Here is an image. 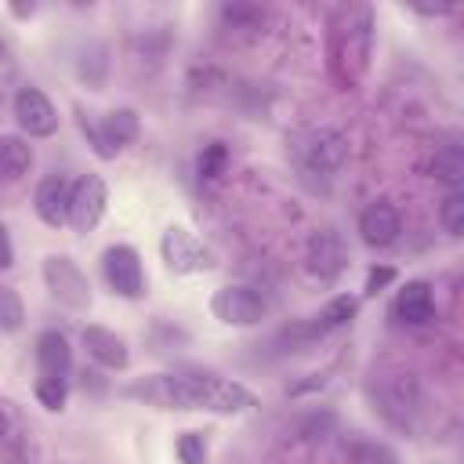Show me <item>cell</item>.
Segmentation results:
<instances>
[{"label": "cell", "instance_id": "obj_22", "mask_svg": "<svg viewBox=\"0 0 464 464\" xmlns=\"http://www.w3.org/2000/svg\"><path fill=\"white\" fill-rule=\"evenodd\" d=\"M25 323V304L11 286H0V334H14Z\"/></svg>", "mask_w": 464, "mask_h": 464}, {"label": "cell", "instance_id": "obj_6", "mask_svg": "<svg viewBox=\"0 0 464 464\" xmlns=\"http://www.w3.org/2000/svg\"><path fill=\"white\" fill-rule=\"evenodd\" d=\"M44 283L51 290V297L65 308H87L91 304V286H87V276L76 268V261L54 254L44 261Z\"/></svg>", "mask_w": 464, "mask_h": 464}, {"label": "cell", "instance_id": "obj_20", "mask_svg": "<svg viewBox=\"0 0 464 464\" xmlns=\"http://www.w3.org/2000/svg\"><path fill=\"white\" fill-rule=\"evenodd\" d=\"M431 170H435L439 181H446V185L457 188V185L464 181V152H460V145H442V149L435 152Z\"/></svg>", "mask_w": 464, "mask_h": 464}, {"label": "cell", "instance_id": "obj_19", "mask_svg": "<svg viewBox=\"0 0 464 464\" xmlns=\"http://www.w3.org/2000/svg\"><path fill=\"white\" fill-rule=\"evenodd\" d=\"M33 167V145L18 134H0V178L18 181Z\"/></svg>", "mask_w": 464, "mask_h": 464}, {"label": "cell", "instance_id": "obj_12", "mask_svg": "<svg viewBox=\"0 0 464 464\" xmlns=\"http://www.w3.org/2000/svg\"><path fill=\"white\" fill-rule=\"evenodd\" d=\"M14 120L29 138H51L58 130V112L40 87H22L14 94Z\"/></svg>", "mask_w": 464, "mask_h": 464}, {"label": "cell", "instance_id": "obj_18", "mask_svg": "<svg viewBox=\"0 0 464 464\" xmlns=\"http://www.w3.org/2000/svg\"><path fill=\"white\" fill-rule=\"evenodd\" d=\"M395 315H399L402 323H410V326L428 323V319L435 315L431 286H428L424 279H410V283L399 290V297H395Z\"/></svg>", "mask_w": 464, "mask_h": 464}, {"label": "cell", "instance_id": "obj_24", "mask_svg": "<svg viewBox=\"0 0 464 464\" xmlns=\"http://www.w3.org/2000/svg\"><path fill=\"white\" fill-rule=\"evenodd\" d=\"M33 392H36V399H40L44 410H62L65 406V395H69L62 377H44V373L36 377V388Z\"/></svg>", "mask_w": 464, "mask_h": 464}, {"label": "cell", "instance_id": "obj_16", "mask_svg": "<svg viewBox=\"0 0 464 464\" xmlns=\"http://www.w3.org/2000/svg\"><path fill=\"white\" fill-rule=\"evenodd\" d=\"M83 348L105 370H123L130 362V352H127L123 337L112 334V330H105V326H83Z\"/></svg>", "mask_w": 464, "mask_h": 464}, {"label": "cell", "instance_id": "obj_25", "mask_svg": "<svg viewBox=\"0 0 464 464\" xmlns=\"http://www.w3.org/2000/svg\"><path fill=\"white\" fill-rule=\"evenodd\" d=\"M439 221L450 236H460L464 232V196L453 188L446 199H442V210H439Z\"/></svg>", "mask_w": 464, "mask_h": 464}, {"label": "cell", "instance_id": "obj_10", "mask_svg": "<svg viewBox=\"0 0 464 464\" xmlns=\"http://www.w3.org/2000/svg\"><path fill=\"white\" fill-rule=\"evenodd\" d=\"M210 312H214L221 323H228V326H254V323L265 319L268 304H265V297H261L257 290H250V286H221V290L210 297Z\"/></svg>", "mask_w": 464, "mask_h": 464}, {"label": "cell", "instance_id": "obj_1", "mask_svg": "<svg viewBox=\"0 0 464 464\" xmlns=\"http://www.w3.org/2000/svg\"><path fill=\"white\" fill-rule=\"evenodd\" d=\"M127 399L160 406V410H210V413H243L254 406V395L214 373H152L123 388Z\"/></svg>", "mask_w": 464, "mask_h": 464}, {"label": "cell", "instance_id": "obj_7", "mask_svg": "<svg viewBox=\"0 0 464 464\" xmlns=\"http://www.w3.org/2000/svg\"><path fill=\"white\" fill-rule=\"evenodd\" d=\"M0 460L4 464H36L33 428L25 424L22 410L7 399H0Z\"/></svg>", "mask_w": 464, "mask_h": 464}, {"label": "cell", "instance_id": "obj_27", "mask_svg": "<svg viewBox=\"0 0 464 464\" xmlns=\"http://www.w3.org/2000/svg\"><path fill=\"white\" fill-rule=\"evenodd\" d=\"M395 279V268L392 265H381V268H370V276H366V286H362V294L366 297H373L381 286H388Z\"/></svg>", "mask_w": 464, "mask_h": 464}, {"label": "cell", "instance_id": "obj_2", "mask_svg": "<svg viewBox=\"0 0 464 464\" xmlns=\"http://www.w3.org/2000/svg\"><path fill=\"white\" fill-rule=\"evenodd\" d=\"M370 47H373V14H370V7H355V11H348V22L337 29V47H334L344 83H355L366 72Z\"/></svg>", "mask_w": 464, "mask_h": 464}, {"label": "cell", "instance_id": "obj_8", "mask_svg": "<svg viewBox=\"0 0 464 464\" xmlns=\"http://www.w3.org/2000/svg\"><path fill=\"white\" fill-rule=\"evenodd\" d=\"M160 254H163L167 268L178 272V276H185V272H207V268L214 265V261H210V250H207L188 228H181V225H170V228L163 232Z\"/></svg>", "mask_w": 464, "mask_h": 464}, {"label": "cell", "instance_id": "obj_9", "mask_svg": "<svg viewBox=\"0 0 464 464\" xmlns=\"http://www.w3.org/2000/svg\"><path fill=\"white\" fill-rule=\"evenodd\" d=\"M102 272L120 297H141L145 294V268H141V257L134 246H127V243L109 246L102 254Z\"/></svg>", "mask_w": 464, "mask_h": 464}, {"label": "cell", "instance_id": "obj_4", "mask_svg": "<svg viewBox=\"0 0 464 464\" xmlns=\"http://www.w3.org/2000/svg\"><path fill=\"white\" fill-rule=\"evenodd\" d=\"M297 160H301V170L304 174H323V178H334L344 160H348V141L344 134L323 127V130H312L301 145H297Z\"/></svg>", "mask_w": 464, "mask_h": 464}, {"label": "cell", "instance_id": "obj_26", "mask_svg": "<svg viewBox=\"0 0 464 464\" xmlns=\"http://www.w3.org/2000/svg\"><path fill=\"white\" fill-rule=\"evenodd\" d=\"M174 450H178V460H181V464H207V442H203L199 431H185V435H178Z\"/></svg>", "mask_w": 464, "mask_h": 464}, {"label": "cell", "instance_id": "obj_23", "mask_svg": "<svg viewBox=\"0 0 464 464\" xmlns=\"http://www.w3.org/2000/svg\"><path fill=\"white\" fill-rule=\"evenodd\" d=\"M225 167H228V149H225L221 141H210V145L199 152V160H196V170H199V178H207V181L221 178Z\"/></svg>", "mask_w": 464, "mask_h": 464}, {"label": "cell", "instance_id": "obj_5", "mask_svg": "<svg viewBox=\"0 0 464 464\" xmlns=\"http://www.w3.org/2000/svg\"><path fill=\"white\" fill-rule=\"evenodd\" d=\"M80 130L91 138V149L102 160H112L127 141L138 138V112L134 109H116L102 123H91L87 116H80Z\"/></svg>", "mask_w": 464, "mask_h": 464}, {"label": "cell", "instance_id": "obj_28", "mask_svg": "<svg viewBox=\"0 0 464 464\" xmlns=\"http://www.w3.org/2000/svg\"><path fill=\"white\" fill-rule=\"evenodd\" d=\"M11 265H14V246H11L7 228L0 225V268H11Z\"/></svg>", "mask_w": 464, "mask_h": 464}, {"label": "cell", "instance_id": "obj_11", "mask_svg": "<svg viewBox=\"0 0 464 464\" xmlns=\"http://www.w3.org/2000/svg\"><path fill=\"white\" fill-rule=\"evenodd\" d=\"M105 203H109V188L98 174H83L76 185H72V199H69V225L76 232H91L102 214H105Z\"/></svg>", "mask_w": 464, "mask_h": 464}, {"label": "cell", "instance_id": "obj_21", "mask_svg": "<svg viewBox=\"0 0 464 464\" xmlns=\"http://www.w3.org/2000/svg\"><path fill=\"white\" fill-rule=\"evenodd\" d=\"M355 308H359V301H355V297H348V294H341V297L326 301V304H323V312H319V330H334V326L352 323Z\"/></svg>", "mask_w": 464, "mask_h": 464}, {"label": "cell", "instance_id": "obj_3", "mask_svg": "<svg viewBox=\"0 0 464 464\" xmlns=\"http://www.w3.org/2000/svg\"><path fill=\"white\" fill-rule=\"evenodd\" d=\"M373 377H377L373 388H377L381 413H384L392 424L406 428L410 417H413V410H417V399H420L417 377H413L410 370H392V373H373Z\"/></svg>", "mask_w": 464, "mask_h": 464}, {"label": "cell", "instance_id": "obj_14", "mask_svg": "<svg viewBox=\"0 0 464 464\" xmlns=\"http://www.w3.org/2000/svg\"><path fill=\"white\" fill-rule=\"evenodd\" d=\"M69 199H72V185H69L62 174L44 178V181L36 185V192H33V207H36L40 221L51 225V228H58V225L69 221Z\"/></svg>", "mask_w": 464, "mask_h": 464}, {"label": "cell", "instance_id": "obj_15", "mask_svg": "<svg viewBox=\"0 0 464 464\" xmlns=\"http://www.w3.org/2000/svg\"><path fill=\"white\" fill-rule=\"evenodd\" d=\"M344 261H348V250H344V243H341V236L334 228H323V232L312 236V243H308V272L315 279L341 276Z\"/></svg>", "mask_w": 464, "mask_h": 464}, {"label": "cell", "instance_id": "obj_17", "mask_svg": "<svg viewBox=\"0 0 464 464\" xmlns=\"http://www.w3.org/2000/svg\"><path fill=\"white\" fill-rule=\"evenodd\" d=\"M36 362H40V373L44 377H69V370H72V348H69V341H65V334H58V330H44L40 337H36Z\"/></svg>", "mask_w": 464, "mask_h": 464}, {"label": "cell", "instance_id": "obj_13", "mask_svg": "<svg viewBox=\"0 0 464 464\" xmlns=\"http://www.w3.org/2000/svg\"><path fill=\"white\" fill-rule=\"evenodd\" d=\"M399 232H402V218H399V210H395L392 203H384V199L370 203V207L359 214V236H362L366 246H392V243L399 239Z\"/></svg>", "mask_w": 464, "mask_h": 464}]
</instances>
